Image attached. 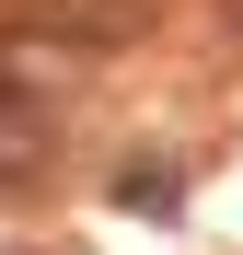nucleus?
I'll use <instances>...</instances> for the list:
<instances>
[{"mask_svg": "<svg viewBox=\"0 0 243 255\" xmlns=\"http://www.w3.org/2000/svg\"><path fill=\"white\" fill-rule=\"evenodd\" d=\"M232 12H243V0H232Z\"/></svg>", "mask_w": 243, "mask_h": 255, "instance_id": "nucleus-1", "label": "nucleus"}]
</instances>
